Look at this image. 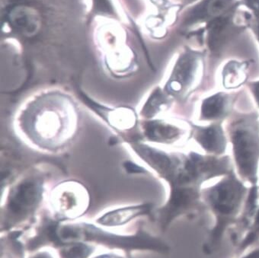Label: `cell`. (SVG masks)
Segmentation results:
<instances>
[{
	"label": "cell",
	"mask_w": 259,
	"mask_h": 258,
	"mask_svg": "<svg viewBox=\"0 0 259 258\" xmlns=\"http://www.w3.org/2000/svg\"><path fill=\"white\" fill-rule=\"evenodd\" d=\"M63 98L52 96L39 99L24 117L25 129L40 146L56 149L73 134V108Z\"/></svg>",
	"instance_id": "cell-1"
},
{
	"label": "cell",
	"mask_w": 259,
	"mask_h": 258,
	"mask_svg": "<svg viewBox=\"0 0 259 258\" xmlns=\"http://www.w3.org/2000/svg\"><path fill=\"white\" fill-rule=\"evenodd\" d=\"M95 241L107 246L126 249H147L159 252H167L169 247L159 238L140 232L134 236H120L104 232L87 223L57 226L55 243L62 244L72 242Z\"/></svg>",
	"instance_id": "cell-2"
},
{
	"label": "cell",
	"mask_w": 259,
	"mask_h": 258,
	"mask_svg": "<svg viewBox=\"0 0 259 258\" xmlns=\"http://www.w3.org/2000/svg\"><path fill=\"white\" fill-rule=\"evenodd\" d=\"M245 188L235 178H228L210 188L207 199L216 217L204 252L211 253L219 245L228 226L236 218L245 195Z\"/></svg>",
	"instance_id": "cell-3"
},
{
	"label": "cell",
	"mask_w": 259,
	"mask_h": 258,
	"mask_svg": "<svg viewBox=\"0 0 259 258\" xmlns=\"http://www.w3.org/2000/svg\"><path fill=\"white\" fill-rule=\"evenodd\" d=\"M235 158L241 173L255 180L259 161V136L249 126H239L233 134Z\"/></svg>",
	"instance_id": "cell-4"
},
{
	"label": "cell",
	"mask_w": 259,
	"mask_h": 258,
	"mask_svg": "<svg viewBox=\"0 0 259 258\" xmlns=\"http://www.w3.org/2000/svg\"><path fill=\"white\" fill-rule=\"evenodd\" d=\"M227 170L228 163L226 159L207 158L198 154L191 153L183 170L179 173L176 184L190 185L193 182L220 176Z\"/></svg>",
	"instance_id": "cell-5"
},
{
	"label": "cell",
	"mask_w": 259,
	"mask_h": 258,
	"mask_svg": "<svg viewBox=\"0 0 259 258\" xmlns=\"http://www.w3.org/2000/svg\"><path fill=\"white\" fill-rule=\"evenodd\" d=\"M200 56L192 51L184 53L178 60L168 80L167 89L173 94L184 95L189 91L198 78Z\"/></svg>",
	"instance_id": "cell-6"
},
{
	"label": "cell",
	"mask_w": 259,
	"mask_h": 258,
	"mask_svg": "<svg viewBox=\"0 0 259 258\" xmlns=\"http://www.w3.org/2000/svg\"><path fill=\"white\" fill-rule=\"evenodd\" d=\"M198 193L194 187L188 185H176L168 204L162 209L159 217L162 229H165L170 223L185 214L197 203Z\"/></svg>",
	"instance_id": "cell-7"
},
{
	"label": "cell",
	"mask_w": 259,
	"mask_h": 258,
	"mask_svg": "<svg viewBox=\"0 0 259 258\" xmlns=\"http://www.w3.org/2000/svg\"><path fill=\"white\" fill-rule=\"evenodd\" d=\"M235 0H203L187 13L185 25L191 26L194 24L212 21L227 13L232 8Z\"/></svg>",
	"instance_id": "cell-8"
},
{
	"label": "cell",
	"mask_w": 259,
	"mask_h": 258,
	"mask_svg": "<svg viewBox=\"0 0 259 258\" xmlns=\"http://www.w3.org/2000/svg\"><path fill=\"white\" fill-rule=\"evenodd\" d=\"M194 137L207 152L221 154L225 150V136L220 125H212L208 127L200 128L197 130Z\"/></svg>",
	"instance_id": "cell-9"
},
{
	"label": "cell",
	"mask_w": 259,
	"mask_h": 258,
	"mask_svg": "<svg viewBox=\"0 0 259 258\" xmlns=\"http://www.w3.org/2000/svg\"><path fill=\"white\" fill-rule=\"evenodd\" d=\"M150 211V205L122 208L105 214L103 217L99 219L97 222L102 226H122L136 217L148 214Z\"/></svg>",
	"instance_id": "cell-10"
},
{
	"label": "cell",
	"mask_w": 259,
	"mask_h": 258,
	"mask_svg": "<svg viewBox=\"0 0 259 258\" xmlns=\"http://www.w3.org/2000/svg\"><path fill=\"white\" fill-rule=\"evenodd\" d=\"M231 28V16L223 15L213 19L209 25L208 45L212 51H219L224 45Z\"/></svg>",
	"instance_id": "cell-11"
},
{
	"label": "cell",
	"mask_w": 259,
	"mask_h": 258,
	"mask_svg": "<svg viewBox=\"0 0 259 258\" xmlns=\"http://www.w3.org/2000/svg\"><path fill=\"white\" fill-rule=\"evenodd\" d=\"M147 134L154 141L171 143L180 137L182 131L174 125L155 121L147 126Z\"/></svg>",
	"instance_id": "cell-12"
},
{
	"label": "cell",
	"mask_w": 259,
	"mask_h": 258,
	"mask_svg": "<svg viewBox=\"0 0 259 258\" xmlns=\"http://www.w3.org/2000/svg\"><path fill=\"white\" fill-rule=\"evenodd\" d=\"M227 98L218 93L207 98L201 105V117L204 120H214L224 115L227 108Z\"/></svg>",
	"instance_id": "cell-13"
},
{
	"label": "cell",
	"mask_w": 259,
	"mask_h": 258,
	"mask_svg": "<svg viewBox=\"0 0 259 258\" xmlns=\"http://www.w3.org/2000/svg\"><path fill=\"white\" fill-rule=\"evenodd\" d=\"M246 65L230 62L223 72V83L226 88H237L246 79Z\"/></svg>",
	"instance_id": "cell-14"
},
{
	"label": "cell",
	"mask_w": 259,
	"mask_h": 258,
	"mask_svg": "<svg viewBox=\"0 0 259 258\" xmlns=\"http://www.w3.org/2000/svg\"><path fill=\"white\" fill-rule=\"evenodd\" d=\"M93 252V248L83 242H72L65 244L61 247V258H87Z\"/></svg>",
	"instance_id": "cell-15"
},
{
	"label": "cell",
	"mask_w": 259,
	"mask_h": 258,
	"mask_svg": "<svg viewBox=\"0 0 259 258\" xmlns=\"http://www.w3.org/2000/svg\"><path fill=\"white\" fill-rule=\"evenodd\" d=\"M169 105V100L160 90H156L151 96L150 100L146 105L145 114L153 116L161 110L165 109Z\"/></svg>",
	"instance_id": "cell-16"
},
{
	"label": "cell",
	"mask_w": 259,
	"mask_h": 258,
	"mask_svg": "<svg viewBox=\"0 0 259 258\" xmlns=\"http://www.w3.org/2000/svg\"><path fill=\"white\" fill-rule=\"evenodd\" d=\"M259 238V209L254 216V220L251 223V227L248 233L242 240L240 244V249L243 250L248 246L251 245Z\"/></svg>",
	"instance_id": "cell-17"
},
{
	"label": "cell",
	"mask_w": 259,
	"mask_h": 258,
	"mask_svg": "<svg viewBox=\"0 0 259 258\" xmlns=\"http://www.w3.org/2000/svg\"><path fill=\"white\" fill-rule=\"evenodd\" d=\"M245 4L254 13H259V0H244Z\"/></svg>",
	"instance_id": "cell-18"
},
{
	"label": "cell",
	"mask_w": 259,
	"mask_h": 258,
	"mask_svg": "<svg viewBox=\"0 0 259 258\" xmlns=\"http://www.w3.org/2000/svg\"><path fill=\"white\" fill-rule=\"evenodd\" d=\"M251 90H252L253 94L255 98L256 102L259 105V81L253 82L251 84Z\"/></svg>",
	"instance_id": "cell-19"
},
{
	"label": "cell",
	"mask_w": 259,
	"mask_h": 258,
	"mask_svg": "<svg viewBox=\"0 0 259 258\" xmlns=\"http://www.w3.org/2000/svg\"><path fill=\"white\" fill-rule=\"evenodd\" d=\"M242 258H259V249L253 250L251 253H248V255Z\"/></svg>",
	"instance_id": "cell-20"
},
{
	"label": "cell",
	"mask_w": 259,
	"mask_h": 258,
	"mask_svg": "<svg viewBox=\"0 0 259 258\" xmlns=\"http://www.w3.org/2000/svg\"><path fill=\"white\" fill-rule=\"evenodd\" d=\"M31 258H52V256L48 253H40Z\"/></svg>",
	"instance_id": "cell-21"
},
{
	"label": "cell",
	"mask_w": 259,
	"mask_h": 258,
	"mask_svg": "<svg viewBox=\"0 0 259 258\" xmlns=\"http://www.w3.org/2000/svg\"><path fill=\"white\" fill-rule=\"evenodd\" d=\"M94 258H122L120 256H117V255L114 254H102L99 256H96Z\"/></svg>",
	"instance_id": "cell-22"
},
{
	"label": "cell",
	"mask_w": 259,
	"mask_h": 258,
	"mask_svg": "<svg viewBox=\"0 0 259 258\" xmlns=\"http://www.w3.org/2000/svg\"><path fill=\"white\" fill-rule=\"evenodd\" d=\"M257 36H258V39H259V27H258V30H257Z\"/></svg>",
	"instance_id": "cell-23"
}]
</instances>
